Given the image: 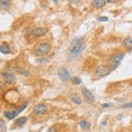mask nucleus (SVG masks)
Returning <instances> with one entry per match:
<instances>
[{
	"label": "nucleus",
	"mask_w": 132,
	"mask_h": 132,
	"mask_svg": "<svg viewBox=\"0 0 132 132\" xmlns=\"http://www.w3.org/2000/svg\"><path fill=\"white\" fill-rule=\"evenodd\" d=\"M84 42H83L82 38H75L71 41L70 43V47H69V50H70V53L73 54V55H79L82 53V51L84 50Z\"/></svg>",
	"instance_id": "obj_1"
},
{
	"label": "nucleus",
	"mask_w": 132,
	"mask_h": 132,
	"mask_svg": "<svg viewBox=\"0 0 132 132\" xmlns=\"http://www.w3.org/2000/svg\"><path fill=\"white\" fill-rule=\"evenodd\" d=\"M123 59H124V53L118 52V53L114 54V55L109 59V62H108V65L107 66L110 68L111 71H113V70L117 69V68L120 66V64H121V62H122Z\"/></svg>",
	"instance_id": "obj_2"
},
{
	"label": "nucleus",
	"mask_w": 132,
	"mask_h": 132,
	"mask_svg": "<svg viewBox=\"0 0 132 132\" xmlns=\"http://www.w3.org/2000/svg\"><path fill=\"white\" fill-rule=\"evenodd\" d=\"M50 51H51V46L48 43H40L35 47V53L39 57H44L48 55Z\"/></svg>",
	"instance_id": "obj_3"
},
{
	"label": "nucleus",
	"mask_w": 132,
	"mask_h": 132,
	"mask_svg": "<svg viewBox=\"0 0 132 132\" xmlns=\"http://www.w3.org/2000/svg\"><path fill=\"white\" fill-rule=\"evenodd\" d=\"M110 72H111V70H110V68H109L108 66L102 65L96 69V71H95V75H96L98 78H102V77H105V76L109 75Z\"/></svg>",
	"instance_id": "obj_4"
},
{
	"label": "nucleus",
	"mask_w": 132,
	"mask_h": 132,
	"mask_svg": "<svg viewBox=\"0 0 132 132\" xmlns=\"http://www.w3.org/2000/svg\"><path fill=\"white\" fill-rule=\"evenodd\" d=\"M48 112V107L44 104H38L33 108V113L36 116H41L47 114Z\"/></svg>",
	"instance_id": "obj_5"
},
{
	"label": "nucleus",
	"mask_w": 132,
	"mask_h": 132,
	"mask_svg": "<svg viewBox=\"0 0 132 132\" xmlns=\"http://www.w3.org/2000/svg\"><path fill=\"white\" fill-rule=\"evenodd\" d=\"M2 77H3V80L6 83H8V84H14L16 82L15 76L9 71H3L2 72Z\"/></svg>",
	"instance_id": "obj_6"
},
{
	"label": "nucleus",
	"mask_w": 132,
	"mask_h": 132,
	"mask_svg": "<svg viewBox=\"0 0 132 132\" xmlns=\"http://www.w3.org/2000/svg\"><path fill=\"white\" fill-rule=\"evenodd\" d=\"M81 93H82V97L84 98V100L87 102V103H94L95 102V97L94 95L89 92V89H87L86 87H82L81 88Z\"/></svg>",
	"instance_id": "obj_7"
},
{
	"label": "nucleus",
	"mask_w": 132,
	"mask_h": 132,
	"mask_svg": "<svg viewBox=\"0 0 132 132\" xmlns=\"http://www.w3.org/2000/svg\"><path fill=\"white\" fill-rule=\"evenodd\" d=\"M59 79L61 81H67L69 78H70V73L68 72V70L65 68H60L58 70V73H57Z\"/></svg>",
	"instance_id": "obj_8"
},
{
	"label": "nucleus",
	"mask_w": 132,
	"mask_h": 132,
	"mask_svg": "<svg viewBox=\"0 0 132 132\" xmlns=\"http://www.w3.org/2000/svg\"><path fill=\"white\" fill-rule=\"evenodd\" d=\"M30 34H31V36H33L35 38H41L47 34V30L45 28H36V29H33L30 32Z\"/></svg>",
	"instance_id": "obj_9"
},
{
	"label": "nucleus",
	"mask_w": 132,
	"mask_h": 132,
	"mask_svg": "<svg viewBox=\"0 0 132 132\" xmlns=\"http://www.w3.org/2000/svg\"><path fill=\"white\" fill-rule=\"evenodd\" d=\"M106 3H107L106 0H93L92 5H93V7L100 9V8H103L106 5Z\"/></svg>",
	"instance_id": "obj_10"
},
{
	"label": "nucleus",
	"mask_w": 132,
	"mask_h": 132,
	"mask_svg": "<svg viewBox=\"0 0 132 132\" xmlns=\"http://www.w3.org/2000/svg\"><path fill=\"white\" fill-rule=\"evenodd\" d=\"M4 117L6 118V119H8V120H13L17 115H18V113H17V111H5L4 112Z\"/></svg>",
	"instance_id": "obj_11"
},
{
	"label": "nucleus",
	"mask_w": 132,
	"mask_h": 132,
	"mask_svg": "<svg viewBox=\"0 0 132 132\" xmlns=\"http://www.w3.org/2000/svg\"><path fill=\"white\" fill-rule=\"evenodd\" d=\"M27 121H28L27 117H19V118H17L16 120L14 121V125L17 126V127H21V126H23L27 123Z\"/></svg>",
	"instance_id": "obj_12"
},
{
	"label": "nucleus",
	"mask_w": 132,
	"mask_h": 132,
	"mask_svg": "<svg viewBox=\"0 0 132 132\" xmlns=\"http://www.w3.org/2000/svg\"><path fill=\"white\" fill-rule=\"evenodd\" d=\"M0 52L2 54H9L10 53V46L6 43H3L0 45Z\"/></svg>",
	"instance_id": "obj_13"
},
{
	"label": "nucleus",
	"mask_w": 132,
	"mask_h": 132,
	"mask_svg": "<svg viewBox=\"0 0 132 132\" xmlns=\"http://www.w3.org/2000/svg\"><path fill=\"white\" fill-rule=\"evenodd\" d=\"M70 100H71V102H72L73 104H76V105H80V104H81V99H80V97H79L78 95H76V94H71V95H70Z\"/></svg>",
	"instance_id": "obj_14"
},
{
	"label": "nucleus",
	"mask_w": 132,
	"mask_h": 132,
	"mask_svg": "<svg viewBox=\"0 0 132 132\" xmlns=\"http://www.w3.org/2000/svg\"><path fill=\"white\" fill-rule=\"evenodd\" d=\"M10 7V0H0V9L6 10Z\"/></svg>",
	"instance_id": "obj_15"
},
{
	"label": "nucleus",
	"mask_w": 132,
	"mask_h": 132,
	"mask_svg": "<svg viewBox=\"0 0 132 132\" xmlns=\"http://www.w3.org/2000/svg\"><path fill=\"white\" fill-rule=\"evenodd\" d=\"M123 46L127 49H132V39L131 38H125L122 42Z\"/></svg>",
	"instance_id": "obj_16"
},
{
	"label": "nucleus",
	"mask_w": 132,
	"mask_h": 132,
	"mask_svg": "<svg viewBox=\"0 0 132 132\" xmlns=\"http://www.w3.org/2000/svg\"><path fill=\"white\" fill-rule=\"evenodd\" d=\"M79 126L81 127V129H84V130H89V128H90V124L85 119H82L79 122Z\"/></svg>",
	"instance_id": "obj_17"
},
{
	"label": "nucleus",
	"mask_w": 132,
	"mask_h": 132,
	"mask_svg": "<svg viewBox=\"0 0 132 132\" xmlns=\"http://www.w3.org/2000/svg\"><path fill=\"white\" fill-rule=\"evenodd\" d=\"M6 130H7L6 123L3 120H0V132H5Z\"/></svg>",
	"instance_id": "obj_18"
},
{
	"label": "nucleus",
	"mask_w": 132,
	"mask_h": 132,
	"mask_svg": "<svg viewBox=\"0 0 132 132\" xmlns=\"http://www.w3.org/2000/svg\"><path fill=\"white\" fill-rule=\"evenodd\" d=\"M16 70L18 71V73L19 74H21V75H29V71L28 70H23V69H20V68H16Z\"/></svg>",
	"instance_id": "obj_19"
},
{
	"label": "nucleus",
	"mask_w": 132,
	"mask_h": 132,
	"mask_svg": "<svg viewBox=\"0 0 132 132\" xmlns=\"http://www.w3.org/2000/svg\"><path fill=\"white\" fill-rule=\"evenodd\" d=\"M71 81L74 83V84H80V83H81V79H80L79 77H73V78L71 79Z\"/></svg>",
	"instance_id": "obj_20"
},
{
	"label": "nucleus",
	"mask_w": 132,
	"mask_h": 132,
	"mask_svg": "<svg viewBox=\"0 0 132 132\" xmlns=\"http://www.w3.org/2000/svg\"><path fill=\"white\" fill-rule=\"evenodd\" d=\"M120 108H121V109H129V108H132V102H130V103H127V104H124V105H122Z\"/></svg>",
	"instance_id": "obj_21"
},
{
	"label": "nucleus",
	"mask_w": 132,
	"mask_h": 132,
	"mask_svg": "<svg viewBox=\"0 0 132 132\" xmlns=\"http://www.w3.org/2000/svg\"><path fill=\"white\" fill-rule=\"evenodd\" d=\"M108 17L107 16H102V17H98V20L99 21H108Z\"/></svg>",
	"instance_id": "obj_22"
},
{
	"label": "nucleus",
	"mask_w": 132,
	"mask_h": 132,
	"mask_svg": "<svg viewBox=\"0 0 132 132\" xmlns=\"http://www.w3.org/2000/svg\"><path fill=\"white\" fill-rule=\"evenodd\" d=\"M79 2H80V0H70V3L73 4V5H76V4H78Z\"/></svg>",
	"instance_id": "obj_23"
},
{
	"label": "nucleus",
	"mask_w": 132,
	"mask_h": 132,
	"mask_svg": "<svg viewBox=\"0 0 132 132\" xmlns=\"http://www.w3.org/2000/svg\"><path fill=\"white\" fill-rule=\"evenodd\" d=\"M37 62H38V63H45V62H48V60H47V59H45V60H43V59H38Z\"/></svg>",
	"instance_id": "obj_24"
},
{
	"label": "nucleus",
	"mask_w": 132,
	"mask_h": 132,
	"mask_svg": "<svg viewBox=\"0 0 132 132\" xmlns=\"http://www.w3.org/2000/svg\"><path fill=\"white\" fill-rule=\"evenodd\" d=\"M54 131H57V127L56 126H53V127L49 128V132H54Z\"/></svg>",
	"instance_id": "obj_25"
},
{
	"label": "nucleus",
	"mask_w": 132,
	"mask_h": 132,
	"mask_svg": "<svg viewBox=\"0 0 132 132\" xmlns=\"http://www.w3.org/2000/svg\"><path fill=\"white\" fill-rule=\"evenodd\" d=\"M3 90H4V84L0 81V92H3Z\"/></svg>",
	"instance_id": "obj_26"
},
{
	"label": "nucleus",
	"mask_w": 132,
	"mask_h": 132,
	"mask_svg": "<svg viewBox=\"0 0 132 132\" xmlns=\"http://www.w3.org/2000/svg\"><path fill=\"white\" fill-rule=\"evenodd\" d=\"M119 0H106V2H108V3H116Z\"/></svg>",
	"instance_id": "obj_27"
},
{
	"label": "nucleus",
	"mask_w": 132,
	"mask_h": 132,
	"mask_svg": "<svg viewBox=\"0 0 132 132\" xmlns=\"http://www.w3.org/2000/svg\"><path fill=\"white\" fill-rule=\"evenodd\" d=\"M110 106H111V105H109V104H103V105H102L103 108H109Z\"/></svg>",
	"instance_id": "obj_28"
},
{
	"label": "nucleus",
	"mask_w": 132,
	"mask_h": 132,
	"mask_svg": "<svg viewBox=\"0 0 132 132\" xmlns=\"http://www.w3.org/2000/svg\"><path fill=\"white\" fill-rule=\"evenodd\" d=\"M54 3H58V0H52Z\"/></svg>",
	"instance_id": "obj_29"
}]
</instances>
